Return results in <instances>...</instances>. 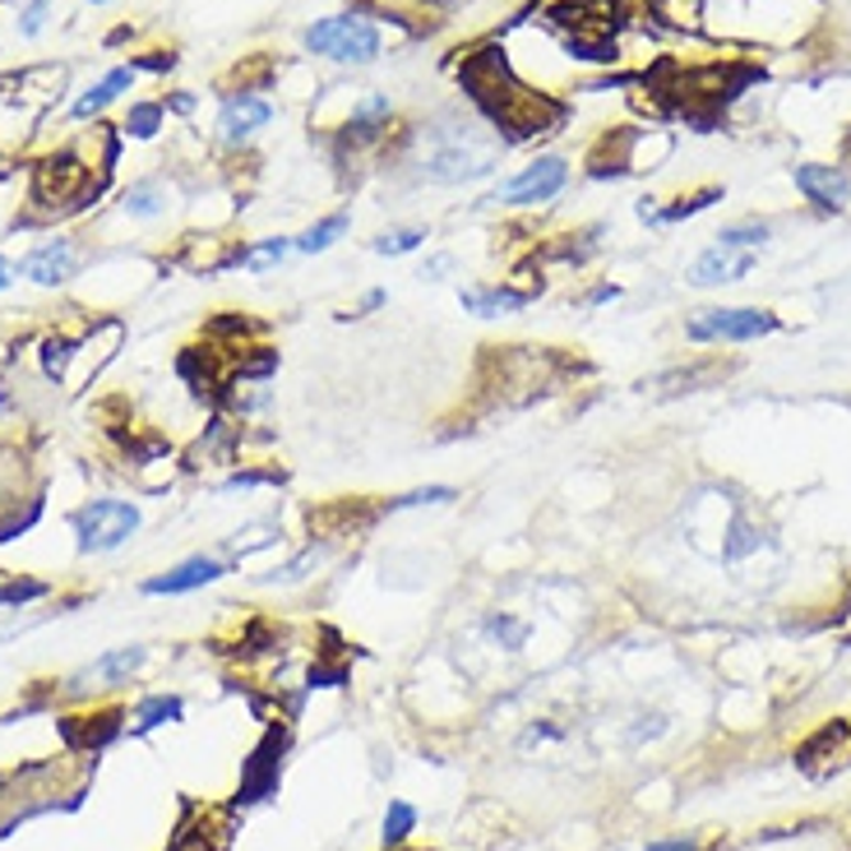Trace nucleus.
<instances>
[{
	"instance_id": "4",
	"label": "nucleus",
	"mask_w": 851,
	"mask_h": 851,
	"mask_svg": "<svg viewBox=\"0 0 851 851\" xmlns=\"http://www.w3.org/2000/svg\"><path fill=\"white\" fill-rule=\"evenodd\" d=\"M70 528L79 537L84 555H107L125 546L134 532H140V505L130 500H88L70 513Z\"/></svg>"
},
{
	"instance_id": "18",
	"label": "nucleus",
	"mask_w": 851,
	"mask_h": 851,
	"mask_svg": "<svg viewBox=\"0 0 851 851\" xmlns=\"http://www.w3.org/2000/svg\"><path fill=\"white\" fill-rule=\"evenodd\" d=\"M426 245V228H417V222H408V228H389V232H379L371 241V251L375 255H385V259H402V255H412Z\"/></svg>"
},
{
	"instance_id": "21",
	"label": "nucleus",
	"mask_w": 851,
	"mask_h": 851,
	"mask_svg": "<svg viewBox=\"0 0 851 851\" xmlns=\"http://www.w3.org/2000/svg\"><path fill=\"white\" fill-rule=\"evenodd\" d=\"M773 232H769V222H754V218H745V222H727V228L718 232V245H731V251H759Z\"/></svg>"
},
{
	"instance_id": "7",
	"label": "nucleus",
	"mask_w": 851,
	"mask_h": 851,
	"mask_svg": "<svg viewBox=\"0 0 851 851\" xmlns=\"http://www.w3.org/2000/svg\"><path fill=\"white\" fill-rule=\"evenodd\" d=\"M84 190H88V167L75 153H56V158H47L33 176V199L37 205H52V209H70Z\"/></svg>"
},
{
	"instance_id": "2",
	"label": "nucleus",
	"mask_w": 851,
	"mask_h": 851,
	"mask_svg": "<svg viewBox=\"0 0 851 851\" xmlns=\"http://www.w3.org/2000/svg\"><path fill=\"white\" fill-rule=\"evenodd\" d=\"M301 47L310 56H329L339 65H371L385 47V37L371 19L362 14H329V19H316L306 33H301Z\"/></svg>"
},
{
	"instance_id": "30",
	"label": "nucleus",
	"mask_w": 851,
	"mask_h": 851,
	"mask_svg": "<svg viewBox=\"0 0 851 851\" xmlns=\"http://www.w3.org/2000/svg\"><path fill=\"white\" fill-rule=\"evenodd\" d=\"M70 352H75V343H56V339H47V352H42V362H47V375H60L65 371V362H70Z\"/></svg>"
},
{
	"instance_id": "14",
	"label": "nucleus",
	"mask_w": 851,
	"mask_h": 851,
	"mask_svg": "<svg viewBox=\"0 0 851 851\" xmlns=\"http://www.w3.org/2000/svg\"><path fill=\"white\" fill-rule=\"evenodd\" d=\"M347 228H352V213H347V209L329 213V218H320V222H310L301 236H292V241H297V255H324V251H333V245L347 236Z\"/></svg>"
},
{
	"instance_id": "11",
	"label": "nucleus",
	"mask_w": 851,
	"mask_h": 851,
	"mask_svg": "<svg viewBox=\"0 0 851 851\" xmlns=\"http://www.w3.org/2000/svg\"><path fill=\"white\" fill-rule=\"evenodd\" d=\"M532 297L537 292H519V287H509V283H473V287H463L458 292V306L477 320H500V316H519V310H528Z\"/></svg>"
},
{
	"instance_id": "25",
	"label": "nucleus",
	"mask_w": 851,
	"mask_h": 851,
	"mask_svg": "<svg viewBox=\"0 0 851 851\" xmlns=\"http://www.w3.org/2000/svg\"><path fill=\"white\" fill-rule=\"evenodd\" d=\"M450 500H458V490H454V486H417V490H408V496L389 500L385 509H389V513H402V509H421V505H450Z\"/></svg>"
},
{
	"instance_id": "32",
	"label": "nucleus",
	"mask_w": 851,
	"mask_h": 851,
	"mask_svg": "<svg viewBox=\"0 0 851 851\" xmlns=\"http://www.w3.org/2000/svg\"><path fill=\"white\" fill-rule=\"evenodd\" d=\"M42 19H47V0H33V5L24 10V24H19V29H24V33L33 37V33L42 29Z\"/></svg>"
},
{
	"instance_id": "19",
	"label": "nucleus",
	"mask_w": 851,
	"mask_h": 851,
	"mask_svg": "<svg viewBox=\"0 0 851 851\" xmlns=\"http://www.w3.org/2000/svg\"><path fill=\"white\" fill-rule=\"evenodd\" d=\"M287 255H297V241L292 236H268V241H259V245H245V268L251 274H268V268H278Z\"/></svg>"
},
{
	"instance_id": "28",
	"label": "nucleus",
	"mask_w": 851,
	"mask_h": 851,
	"mask_svg": "<svg viewBox=\"0 0 851 851\" xmlns=\"http://www.w3.org/2000/svg\"><path fill=\"white\" fill-rule=\"evenodd\" d=\"M458 268V259L450 255V251H435V255H426V264H421V274L417 278H426V283H444Z\"/></svg>"
},
{
	"instance_id": "12",
	"label": "nucleus",
	"mask_w": 851,
	"mask_h": 851,
	"mask_svg": "<svg viewBox=\"0 0 851 851\" xmlns=\"http://www.w3.org/2000/svg\"><path fill=\"white\" fill-rule=\"evenodd\" d=\"M796 190L810 199L819 209H842L847 195H851V181L842 167H824V163H805L796 167Z\"/></svg>"
},
{
	"instance_id": "33",
	"label": "nucleus",
	"mask_w": 851,
	"mask_h": 851,
	"mask_svg": "<svg viewBox=\"0 0 851 851\" xmlns=\"http://www.w3.org/2000/svg\"><path fill=\"white\" fill-rule=\"evenodd\" d=\"M643 851H699V842H689V838H671V842H648Z\"/></svg>"
},
{
	"instance_id": "27",
	"label": "nucleus",
	"mask_w": 851,
	"mask_h": 851,
	"mask_svg": "<svg viewBox=\"0 0 851 851\" xmlns=\"http://www.w3.org/2000/svg\"><path fill=\"white\" fill-rule=\"evenodd\" d=\"M653 10L662 14V19H671V24H694L699 19V0H653Z\"/></svg>"
},
{
	"instance_id": "22",
	"label": "nucleus",
	"mask_w": 851,
	"mask_h": 851,
	"mask_svg": "<svg viewBox=\"0 0 851 851\" xmlns=\"http://www.w3.org/2000/svg\"><path fill=\"white\" fill-rule=\"evenodd\" d=\"M412 828H417V805L412 800H389V810H385V847H402L412 838Z\"/></svg>"
},
{
	"instance_id": "10",
	"label": "nucleus",
	"mask_w": 851,
	"mask_h": 851,
	"mask_svg": "<svg viewBox=\"0 0 851 851\" xmlns=\"http://www.w3.org/2000/svg\"><path fill=\"white\" fill-rule=\"evenodd\" d=\"M759 255L754 251H731V245H708V251L689 264V283L694 287H722V283H741L754 274Z\"/></svg>"
},
{
	"instance_id": "6",
	"label": "nucleus",
	"mask_w": 851,
	"mask_h": 851,
	"mask_svg": "<svg viewBox=\"0 0 851 851\" xmlns=\"http://www.w3.org/2000/svg\"><path fill=\"white\" fill-rule=\"evenodd\" d=\"M222 574H232V560H222V555H186L181 565H172L167 574H158V578H144V597H181V593H199V588H209V584H218Z\"/></svg>"
},
{
	"instance_id": "5",
	"label": "nucleus",
	"mask_w": 851,
	"mask_h": 851,
	"mask_svg": "<svg viewBox=\"0 0 851 851\" xmlns=\"http://www.w3.org/2000/svg\"><path fill=\"white\" fill-rule=\"evenodd\" d=\"M773 329L777 320L759 306H712L685 320V339L689 343H754Z\"/></svg>"
},
{
	"instance_id": "13",
	"label": "nucleus",
	"mask_w": 851,
	"mask_h": 851,
	"mask_svg": "<svg viewBox=\"0 0 851 851\" xmlns=\"http://www.w3.org/2000/svg\"><path fill=\"white\" fill-rule=\"evenodd\" d=\"M389 121H394V102H389V93H362L352 102V111H347V134H352V144H375L379 134L389 130Z\"/></svg>"
},
{
	"instance_id": "20",
	"label": "nucleus",
	"mask_w": 851,
	"mask_h": 851,
	"mask_svg": "<svg viewBox=\"0 0 851 851\" xmlns=\"http://www.w3.org/2000/svg\"><path fill=\"white\" fill-rule=\"evenodd\" d=\"M163 722H181V699H176V694H153V699H144L140 712H134V731H148V727H163Z\"/></svg>"
},
{
	"instance_id": "8",
	"label": "nucleus",
	"mask_w": 851,
	"mask_h": 851,
	"mask_svg": "<svg viewBox=\"0 0 851 851\" xmlns=\"http://www.w3.org/2000/svg\"><path fill=\"white\" fill-rule=\"evenodd\" d=\"M75 268H79V245L70 236H56V241H42L29 251L24 278L37 287H60V283L75 278Z\"/></svg>"
},
{
	"instance_id": "23",
	"label": "nucleus",
	"mask_w": 851,
	"mask_h": 851,
	"mask_svg": "<svg viewBox=\"0 0 851 851\" xmlns=\"http://www.w3.org/2000/svg\"><path fill=\"white\" fill-rule=\"evenodd\" d=\"M163 205H167V195H163L158 181H140V186L125 190V213L130 218H158Z\"/></svg>"
},
{
	"instance_id": "34",
	"label": "nucleus",
	"mask_w": 851,
	"mask_h": 851,
	"mask_svg": "<svg viewBox=\"0 0 851 851\" xmlns=\"http://www.w3.org/2000/svg\"><path fill=\"white\" fill-rule=\"evenodd\" d=\"M14 283V264L5 259V255H0V292H5V287Z\"/></svg>"
},
{
	"instance_id": "31",
	"label": "nucleus",
	"mask_w": 851,
	"mask_h": 851,
	"mask_svg": "<svg viewBox=\"0 0 851 851\" xmlns=\"http://www.w3.org/2000/svg\"><path fill=\"white\" fill-rule=\"evenodd\" d=\"M389 306V287H366L362 292V306H356V316H375V310Z\"/></svg>"
},
{
	"instance_id": "1",
	"label": "nucleus",
	"mask_w": 851,
	"mask_h": 851,
	"mask_svg": "<svg viewBox=\"0 0 851 851\" xmlns=\"http://www.w3.org/2000/svg\"><path fill=\"white\" fill-rule=\"evenodd\" d=\"M417 172H421V181H431V186L482 181V176L496 172V144L482 140V130L467 125V121L431 125V130H421Z\"/></svg>"
},
{
	"instance_id": "9",
	"label": "nucleus",
	"mask_w": 851,
	"mask_h": 851,
	"mask_svg": "<svg viewBox=\"0 0 851 851\" xmlns=\"http://www.w3.org/2000/svg\"><path fill=\"white\" fill-rule=\"evenodd\" d=\"M268 121H274V102H264L259 93H245V88H241V93H232L228 102H222L218 134H222V144H245Z\"/></svg>"
},
{
	"instance_id": "16",
	"label": "nucleus",
	"mask_w": 851,
	"mask_h": 851,
	"mask_svg": "<svg viewBox=\"0 0 851 851\" xmlns=\"http://www.w3.org/2000/svg\"><path fill=\"white\" fill-rule=\"evenodd\" d=\"M482 630H486V639L496 648H505V653H523L528 639H532V625L519 620V616H509V611H490L482 620Z\"/></svg>"
},
{
	"instance_id": "24",
	"label": "nucleus",
	"mask_w": 851,
	"mask_h": 851,
	"mask_svg": "<svg viewBox=\"0 0 851 851\" xmlns=\"http://www.w3.org/2000/svg\"><path fill=\"white\" fill-rule=\"evenodd\" d=\"M163 102H134L130 107V117H125V134H134V140H153L163 125Z\"/></svg>"
},
{
	"instance_id": "17",
	"label": "nucleus",
	"mask_w": 851,
	"mask_h": 851,
	"mask_svg": "<svg viewBox=\"0 0 851 851\" xmlns=\"http://www.w3.org/2000/svg\"><path fill=\"white\" fill-rule=\"evenodd\" d=\"M125 88H130V70H111L102 84H93V88H88V93L70 107L75 111V121H88V117H98V111L102 107H111V102H117L121 93H125Z\"/></svg>"
},
{
	"instance_id": "26",
	"label": "nucleus",
	"mask_w": 851,
	"mask_h": 851,
	"mask_svg": "<svg viewBox=\"0 0 851 851\" xmlns=\"http://www.w3.org/2000/svg\"><path fill=\"white\" fill-rule=\"evenodd\" d=\"M712 199H722V190H718V186H708V190H699V195H689V199H681V205H671V209H662V213L653 209L643 222H681V218H694L699 209H708Z\"/></svg>"
},
{
	"instance_id": "15",
	"label": "nucleus",
	"mask_w": 851,
	"mask_h": 851,
	"mask_svg": "<svg viewBox=\"0 0 851 851\" xmlns=\"http://www.w3.org/2000/svg\"><path fill=\"white\" fill-rule=\"evenodd\" d=\"M144 648L140 643H125V648H117V653H107V657H98L93 666H88L84 671V676L75 681V685H84V681H111V685H117V681H125V676H134V671H140L144 666Z\"/></svg>"
},
{
	"instance_id": "29",
	"label": "nucleus",
	"mask_w": 851,
	"mask_h": 851,
	"mask_svg": "<svg viewBox=\"0 0 851 851\" xmlns=\"http://www.w3.org/2000/svg\"><path fill=\"white\" fill-rule=\"evenodd\" d=\"M42 593H47V584H5L0 588V607H24V601H33Z\"/></svg>"
},
{
	"instance_id": "3",
	"label": "nucleus",
	"mask_w": 851,
	"mask_h": 851,
	"mask_svg": "<svg viewBox=\"0 0 851 851\" xmlns=\"http://www.w3.org/2000/svg\"><path fill=\"white\" fill-rule=\"evenodd\" d=\"M565 186H570V163L560 153H542V158H532L528 167L513 172L509 181H500L482 205L486 209H542Z\"/></svg>"
}]
</instances>
